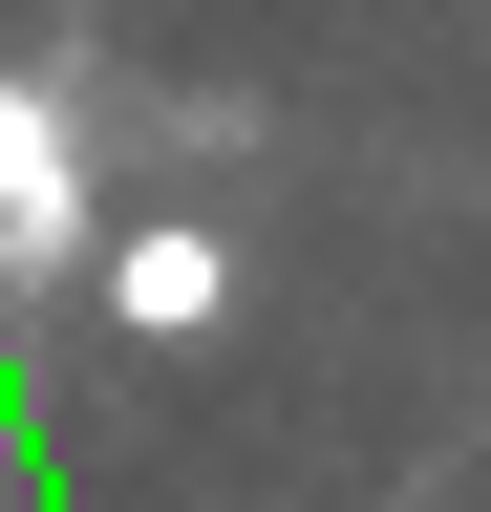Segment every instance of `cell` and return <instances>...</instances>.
<instances>
[{"label": "cell", "instance_id": "cell-1", "mask_svg": "<svg viewBox=\"0 0 491 512\" xmlns=\"http://www.w3.org/2000/svg\"><path fill=\"white\" fill-rule=\"evenodd\" d=\"M86 278H107V320H129V342H214V320H235V235H214V214H129Z\"/></svg>", "mask_w": 491, "mask_h": 512}, {"label": "cell", "instance_id": "cell-2", "mask_svg": "<svg viewBox=\"0 0 491 512\" xmlns=\"http://www.w3.org/2000/svg\"><path fill=\"white\" fill-rule=\"evenodd\" d=\"M43 256H86V150L43 86H0V278H43Z\"/></svg>", "mask_w": 491, "mask_h": 512}]
</instances>
